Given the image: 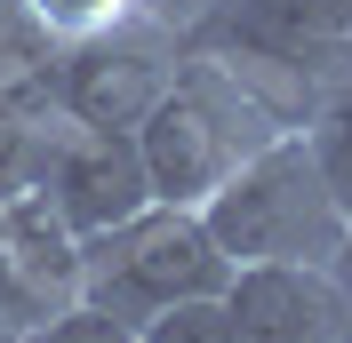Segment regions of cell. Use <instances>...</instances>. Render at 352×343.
Wrapping results in <instances>:
<instances>
[{
    "label": "cell",
    "instance_id": "cell-1",
    "mask_svg": "<svg viewBox=\"0 0 352 343\" xmlns=\"http://www.w3.org/2000/svg\"><path fill=\"white\" fill-rule=\"evenodd\" d=\"M280 128H296V112H288L256 72H241L232 56H217V48L192 40L184 72L168 80V96H160V104L144 112V128H136L144 168H153V200L200 208L248 152H264Z\"/></svg>",
    "mask_w": 352,
    "mask_h": 343
},
{
    "label": "cell",
    "instance_id": "cell-2",
    "mask_svg": "<svg viewBox=\"0 0 352 343\" xmlns=\"http://www.w3.org/2000/svg\"><path fill=\"white\" fill-rule=\"evenodd\" d=\"M217 248L241 263H336L352 239V208L336 200L320 152H312L305 120L280 128L264 152H248L217 192L200 200Z\"/></svg>",
    "mask_w": 352,
    "mask_h": 343
},
{
    "label": "cell",
    "instance_id": "cell-3",
    "mask_svg": "<svg viewBox=\"0 0 352 343\" xmlns=\"http://www.w3.org/2000/svg\"><path fill=\"white\" fill-rule=\"evenodd\" d=\"M224 287H232V256L217 248L208 215L176 208V200H153L129 224L80 239V303L112 311L136 335L153 320H168L176 303H208Z\"/></svg>",
    "mask_w": 352,
    "mask_h": 343
},
{
    "label": "cell",
    "instance_id": "cell-4",
    "mask_svg": "<svg viewBox=\"0 0 352 343\" xmlns=\"http://www.w3.org/2000/svg\"><path fill=\"white\" fill-rule=\"evenodd\" d=\"M192 56V32L160 8H129L120 24L56 48V112L80 128H144V112Z\"/></svg>",
    "mask_w": 352,
    "mask_h": 343
},
{
    "label": "cell",
    "instance_id": "cell-5",
    "mask_svg": "<svg viewBox=\"0 0 352 343\" xmlns=\"http://www.w3.org/2000/svg\"><path fill=\"white\" fill-rule=\"evenodd\" d=\"M41 200L80 239L129 224L136 208H153V168H144L136 128H80V120H65L56 144H48V168H41Z\"/></svg>",
    "mask_w": 352,
    "mask_h": 343
},
{
    "label": "cell",
    "instance_id": "cell-6",
    "mask_svg": "<svg viewBox=\"0 0 352 343\" xmlns=\"http://www.w3.org/2000/svg\"><path fill=\"white\" fill-rule=\"evenodd\" d=\"M80 303V232L41 192L0 200V327H32Z\"/></svg>",
    "mask_w": 352,
    "mask_h": 343
},
{
    "label": "cell",
    "instance_id": "cell-7",
    "mask_svg": "<svg viewBox=\"0 0 352 343\" xmlns=\"http://www.w3.org/2000/svg\"><path fill=\"white\" fill-rule=\"evenodd\" d=\"M224 311L241 343H352V296L336 263H241Z\"/></svg>",
    "mask_w": 352,
    "mask_h": 343
},
{
    "label": "cell",
    "instance_id": "cell-8",
    "mask_svg": "<svg viewBox=\"0 0 352 343\" xmlns=\"http://www.w3.org/2000/svg\"><path fill=\"white\" fill-rule=\"evenodd\" d=\"M65 128L56 104H32V96H0V200L16 192H41V168H48V144Z\"/></svg>",
    "mask_w": 352,
    "mask_h": 343
},
{
    "label": "cell",
    "instance_id": "cell-9",
    "mask_svg": "<svg viewBox=\"0 0 352 343\" xmlns=\"http://www.w3.org/2000/svg\"><path fill=\"white\" fill-rule=\"evenodd\" d=\"M305 136H312V152H320V168H329V184H336V200L352 208V72L320 96V104L305 112Z\"/></svg>",
    "mask_w": 352,
    "mask_h": 343
},
{
    "label": "cell",
    "instance_id": "cell-10",
    "mask_svg": "<svg viewBox=\"0 0 352 343\" xmlns=\"http://www.w3.org/2000/svg\"><path fill=\"white\" fill-rule=\"evenodd\" d=\"M129 8H153V0H16V16L41 32L48 48L65 40H88V32H104V24H120Z\"/></svg>",
    "mask_w": 352,
    "mask_h": 343
},
{
    "label": "cell",
    "instance_id": "cell-11",
    "mask_svg": "<svg viewBox=\"0 0 352 343\" xmlns=\"http://www.w3.org/2000/svg\"><path fill=\"white\" fill-rule=\"evenodd\" d=\"M144 343H241V327H232L224 296H208V303H176L168 320H153Z\"/></svg>",
    "mask_w": 352,
    "mask_h": 343
},
{
    "label": "cell",
    "instance_id": "cell-12",
    "mask_svg": "<svg viewBox=\"0 0 352 343\" xmlns=\"http://www.w3.org/2000/svg\"><path fill=\"white\" fill-rule=\"evenodd\" d=\"M32 343H144V335L120 327L112 311H96V303H72V311H56V320L32 327Z\"/></svg>",
    "mask_w": 352,
    "mask_h": 343
},
{
    "label": "cell",
    "instance_id": "cell-13",
    "mask_svg": "<svg viewBox=\"0 0 352 343\" xmlns=\"http://www.w3.org/2000/svg\"><path fill=\"white\" fill-rule=\"evenodd\" d=\"M153 8H160V16H176V24H192L200 8H208V0H153Z\"/></svg>",
    "mask_w": 352,
    "mask_h": 343
},
{
    "label": "cell",
    "instance_id": "cell-14",
    "mask_svg": "<svg viewBox=\"0 0 352 343\" xmlns=\"http://www.w3.org/2000/svg\"><path fill=\"white\" fill-rule=\"evenodd\" d=\"M336 279H344V296H352V239H344V256H336Z\"/></svg>",
    "mask_w": 352,
    "mask_h": 343
},
{
    "label": "cell",
    "instance_id": "cell-15",
    "mask_svg": "<svg viewBox=\"0 0 352 343\" xmlns=\"http://www.w3.org/2000/svg\"><path fill=\"white\" fill-rule=\"evenodd\" d=\"M0 343H32V335H24V327H0Z\"/></svg>",
    "mask_w": 352,
    "mask_h": 343
}]
</instances>
